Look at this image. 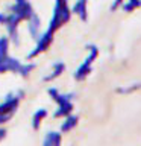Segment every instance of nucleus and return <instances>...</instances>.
<instances>
[{
  "mask_svg": "<svg viewBox=\"0 0 141 146\" xmlns=\"http://www.w3.org/2000/svg\"><path fill=\"white\" fill-rule=\"evenodd\" d=\"M35 68V64H21L18 59L9 56V38L2 36L0 38V73L14 72L20 73L21 76H27Z\"/></svg>",
  "mask_w": 141,
  "mask_h": 146,
  "instance_id": "f03ea898",
  "label": "nucleus"
},
{
  "mask_svg": "<svg viewBox=\"0 0 141 146\" xmlns=\"http://www.w3.org/2000/svg\"><path fill=\"white\" fill-rule=\"evenodd\" d=\"M123 3H125V0H115V2L111 5V11H117V9L120 8Z\"/></svg>",
  "mask_w": 141,
  "mask_h": 146,
  "instance_id": "dca6fc26",
  "label": "nucleus"
},
{
  "mask_svg": "<svg viewBox=\"0 0 141 146\" xmlns=\"http://www.w3.org/2000/svg\"><path fill=\"white\" fill-rule=\"evenodd\" d=\"M21 20L18 18L15 14H0V23L6 26L8 29V34L11 36V40L14 41L15 44H18V34H17V27H18V23Z\"/></svg>",
  "mask_w": 141,
  "mask_h": 146,
  "instance_id": "423d86ee",
  "label": "nucleus"
},
{
  "mask_svg": "<svg viewBox=\"0 0 141 146\" xmlns=\"http://www.w3.org/2000/svg\"><path fill=\"white\" fill-rule=\"evenodd\" d=\"M49 94L52 96V99L58 104V110L55 111L53 117H67L68 114H71L73 108V94H61L56 88H49Z\"/></svg>",
  "mask_w": 141,
  "mask_h": 146,
  "instance_id": "7ed1b4c3",
  "label": "nucleus"
},
{
  "mask_svg": "<svg viewBox=\"0 0 141 146\" xmlns=\"http://www.w3.org/2000/svg\"><path fill=\"white\" fill-rule=\"evenodd\" d=\"M27 23H29V31H30V35L34 36L35 40H38L40 38V25H41V21H40V17L36 15V14H34L29 20H27Z\"/></svg>",
  "mask_w": 141,
  "mask_h": 146,
  "instance_id": "1a4fd4ad",
  "label": "nucleus"
},
{
  "mask_svg": "<svg viewBox=\"0 0 141 146\" xmlns=\"http://www.w3.org/2000/svg\"><path fill=\"white\" fill-rule=\"evenodd\" d=\"M86 49H88V56H86L85 61L80 64V67L74 72V79H76V81H84L85 78L90 75L94 59L97 58V55H99V49L96 47V46H93V44L88 46Z\"/></svg>",
  "mask_w": 141,
  "mask_h": 146,
  "instance_id": "39448f33",
  "label": "nucleus"
},
{
  "mask_svg": "<svg viewBox=\"0 0 141 146\" xmlns=\"http://www.w3.org/2000/svg\"><path fill=\"white\" fill-rule=\"evenodd\" d=\"M11 12L15 14L20 20H29V18L35 14V11H34V8H32L29 0H15Z\"/></svg>",
  "mask_w": 141,
  "mask_h": 146,
  "instance_id": "0eeeda50",
  "label": "nucleus"
},
{
  "mask_svg": "<svg viewBox=\"0 0 141 146\" xmlns=\"http://www.w3.org/2000/svg\"><path fill=\"white\" fill-rule=\"evenodd\" d=\"M45 117H47V110L40 108L38 111H36V113L34 114V117H32V128H34L35 131H38V129H40L41 122H43Z\"/></svg>",
  "mask_w": 141,
  "mask_h": 146,
  "instance_id": "9b49d317",
  "label": "nucleus"
},
{
  "mask_svg": "<svg viewBox=\"0 0 141 146\" xmlns=\"http://www.w3.org/2000/svg\"><path fill=\"white\" fill-rule=\"evenodd\" d=\"M64 70H65V64L64 62H56L53 66V70H52V73L50 75H47L44 78V81H53V79H56L58 76H61V73H64Z\"/></svg>",
  "mask_w": 141,
  "mask_h": 146,
  "instance_id": "ddd939ff",
  "label": "nucleus"
},
{
  "mask_svg": "<svg viewBox=\"0 0 141 146\" xmlns=\"http://www.w3.org/2000/svg\"><path fill=\"white\" fill-rule=\"evenodd\" d=\"M141 5V0H127L126 3H123L121 6L125 9V12H132L134 9H136Z\"/></svg>",
  "mask_w": 141,
  "mask_h": 146,
  "instance_id": "4468645a",
  "label": "nucleus"
},
{
  "mask_svg": "<svg viewBox=\"0 0 141 146\" xmlns=\"http://www.w3.org/2000/svg\"><path fill=\"white\" fill-rule=\"evenodd\" d=\"M23 96H24L23 91H17V93L9 94L8 98L3 100V104H0V125L5 122H8L9 119L14 116V113L17 111L18 104H20Z\"/></svg>",
  "mask_w": 141,
  "mask_h": 146,
  "instance_id": "20e7f679",
  "label": "nucleus"
},
{
  "mask_svg": "<svg viewBox=\"0 0 141 146\" xmlns=\"http://www.w3.org/2000/svg\"><path fill=\"white\" fill-rule=\"evenodd\" d=\"M70 17H71V11H70V8H68L67 0H55V9H53L52 20L49 23L47 31H45L43 35H40L36 46L43 50H47L50 47V44L53 43L55 32H56L62 25H65V23L70 21Z\"/></svg>",
  "mask_w": 141,
  "mask_h": 146,
  "instance_id": "f257e3e1",
  "label": "nucleus"
},
{
  "mask_svg": "<svg viewBox=\"0 0 141 146\" xmlns=\"http://www.w3.org/2000/svg\"><path fill=\"white\" fill-rule=\"evenodd\" d=\"M43 146H61V134L59 132H49L43 141Z\"/></svg>",
  "mask_w": 141,
  "mask_h": 146,
  "instance_id": "f8f14e48",
  "label": "nucleus"
},
{
  "mask_svg": "<svg viewBox=\"0 0 141 146\" xmlns=\"http://www.w3.org/2000/svg\"><path fill=\"white\" fill-rule=\"evenodd\" d=\"M77 122H79V117H77V116H73V114H68V116L65 117V120H64V123L61 125V132L71 131L73 128L77 125Z\"/></svg>",
  "mask_w": 141,
  "mask_h": 146,
  "instance_id": "9d476101",
  "label": "nucleus"
},
{
  "mask_svg": "<svg viewBox=\"0 0 141 146\" xmlns=\"http://www.w3.org/2000/svg\"><path fill=\"white\" fill-rule=\"evenodd\" d=\"M138 88H141V84H134V85H130V87H127V88H118L117 91L118 93H132L134 90H138Z\"/></svg>",
  "mask_w": 141,
  "mask_h": 146,
  "instance_id": "2eb2a0df",
  "label": "nucleus"
},
{
  "mask_svg": "<svg viewBox=\"0 0 141 146\" xmlns=\"http://www.w3.org/2000/svg\"><path fill=\"white\" fill-rule=\"evenodd\" d=\"M73 12L76 15H79V18L82 21L88 20V6H86V0H77L73 6Z\"/></svg>",
  "mask_w": 141,
  "mask_h": 146,
  "instance_id": "6e6552de",
  "label": "nucleus"
},
{
  "mask_svg": "<svg viewBox=\"0 0 141 146\" xmlns=\"http://www.w3.org/2000/svg\"><path fill=\"white\" fill-rule=\"evenodd\" d=\"M5 135H6V131H5L3 128H0V140H3Z\"/></svg>",
  "mask_w": 141,
  "mask_h": 146,
  "instance_id": "f3484780",
  "label": "nucleus"
}]
</instances>
